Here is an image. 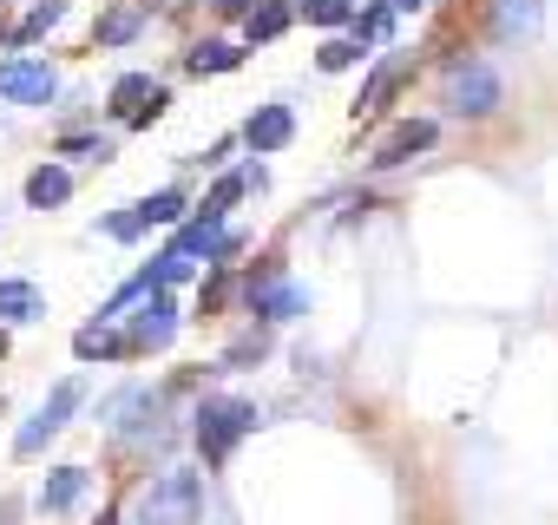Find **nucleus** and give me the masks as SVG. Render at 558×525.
<instances>
[{
    "label": "nucleus",
    "mask_w": 558,
    "mask_h": 525,
    "mask_svg": "<svg viewBox=\"0 0 558 525\" xmlns=\"http://www.w3.org/2000/svg\"><path fill=\"white\" fill-rule=\"evenodd\" d=\"M197 512H204V479L191 466H165L138 492V525H197Z\"/></svg>",
    "instance_id": "f257e3e1"
},
{
    "label": "nucleus",
    "mask_w": 558,
    "mask_h": 525,
    "mask_svg": "<svg viewBox=\"0 0 558 525\" xmlns=\"http://www.w3.org/2000/svg\"><path fill=\"white\" fill-rule=\"evenodd\" d=\"M256 401H236V394H210L204 407H197V453H204V466H223L230 460V447L243 440V434H256Z\"/></svg>",
    "instance_id": "f03ea898"
},
{
    "label": "nucleus",
    "mask_w": 558,
    "mask_h": 525,
    "mask_svg": "<svg viewBox=\"0 0 558 525\" xmlns=\"http://www.w3.org/2000/svg\"><path fill=\"white\" fill-rule=\"evenodd\" d=\"M80 401H86V388H80V381H60V388L34 407V420L14 434V453H21V460H34V453H40V447H47V440L73 420V414H80Z\"/></svg>",
    "instance_id": "7ed1b4c3"
},
{
    "label": "nucleus",
    "mask_w": 558,
    "mask_h": 525,
    "mask_svg": "<svg viewBox=\"0 0 558 525\" xmlns=\"http://www.w3.org/2000/svg\"><path fill=\"white\" fill-rule=\"evenodd\" d=\"M178 329H184L178 303H171L165 290H145V296H138V316H132V329H125V342H132V349H171Z\"/></svg>",
    "instance_id": "20e7f679"
},
{
    "label": "nucleus",
    "mask_w": 558,
    "mask_h": 525,
    "mask_svg": "<svg viewBox=\"0 0 558 525\" xmlns=\"http://www.w3.org/2000/svg\"><path fill=\"white\" fill-rule=\"evenodd\" d=\"M60 93V73L47 60H8L0 66V99H14V106H53Z\"/></svg>",
    "instance_id": "39448f33"
},
{
    "label": "nucleus",
    "mask_w": 558,
    "mask_h": 525,
    "mask_svg": "<svg viewBox=\"0 0 558 525\" xmlns=\"http://www.w3.org/2000/svg\"><path fill=\"white\" fill-rule=\"evenodd\" d=\"M447 106H453L460 119H486V112H499V73H493V66H453Z\"/></svg>",
    "instance_id": "423d86ee"
},
{
    "label": "nucleus",
    "mask_w": 558,
    "mask_h": 525,
    "mask_svg": "<svg viewBox=\"0 0 558 525\" xmlns=\"http://www.w3.org/2000/svg\"><path fill=\"white\" fill-rule=\"evenodd\" d=\"M434 138H440V125H434V119H401V125H395V132H388V138L375 145V158H368V164H375V171L414 164L421 151H434Z\"/></svg>",
    "instance_id": "0eeeda50"
},
{
    "label": "nucleus",
    "mask_w": 558,
    "mask_h": 525,
    "mask_svg": "<svg viewBox=\"0 0 558 525\" xmlns=\"http://www.w3.org/2000/svg\"><path fill=\"white\" fill-rule=\"evenodd\" d=\"M290 138H296V112H290V106H256V112H250V125H243V145H250L256 158L283 151Z\"/></svg>",
    "instance_id": "6e6552de"
},
{
    "label": "nucleus",
    "mask_w": 558,
    "mask_h": 525,
    "mask_svg": "<svg viewBox=\"0 0 558 525\" xmlns=\"http://www.w3.org/2000/svg\"><path fill=\"white\" fill-rule=\"evenodd\" d=\"M86 486H93V473H86V466H53V473L40 479L34 505H40V512H73V505L86 499Z\"/></svg>",
    "instance_id": "1a4fd4ad"
},
{
    "label": "nucleus",
    "mask_w": 558,
    "mask_h": 525,
    "mask_svg": "<svg viewBox=\"0 0 558 525\" xmlns=\"http://www.w3.org/2000/svg\"><path fill=\"white\" fill-rule=\"evenodd\" d=\"M545 8L551 0H493V34L499 40H532L545 27Z\"/></svg>",
    "instance_id": "9d476101"
},
{
    "label": "nucleus",
    "mask_w": 558,
    "mask_h": 525,
    "mask_svg": "<svg viewBox=\"0 0 558 525\" xmlns=\"http://www.w3.org/2000/svg\"><path fill=\"white\" fill-rule=\"evenodd\" d=\"M40 316H47V296L27 277H0V322H40Z\"/></svg>",
    "instance_id": "9b49d317"
},
{
    "label": "nucleus",
    "mask_w": 558,
    "mask_h": 525,
    "mask_svg": "<svg viewBox=\"0 0 558 525\" xmlns=\"http://www.w3.org/2000/svg\"><path fill=\"white\" fill-rule=\"evenodd\" d=\"M66 197H73V171L66 164H40L27 178V210H60Z\"/></svg>",
    "instance_id": "f8f14e48"
},
{
    "label": "nucleus",
    "mask_w": 558,
    "mask_h": 525,
    "mask_svg": "<svg viewBox=\"0 0 558 525\" xmlns=\"http://www.w3.org/2000/svg\"><path fill=\"white\" fill-rule=\"evenodd\" d=\"M236 66H243V47H236V40H197V47L184 53V73H197V80H204V73H236Z\"/></svg>",
    "instance_id": "ddd939ff"
},
{
    "label": "nucleus",
    "mask_w": 558,
    "mask_h": 525,
    "mask_svg": "<svg viewBox=\"0 0 558 525\" xmlns=\"http://www.w3.org/2000/svg\"><path fill=\"white\" fill-rule=\"evenodd\" d=\"M296 21V8H290V0H256V8L243 14V34H250V47H263V40H276V34H283Z\"/></svg>",
    "instance_id": "4468645a"
},
{
    "label": "nucleus",
    "mask_w": 558,
    "mask_h": 525,
    "mask_svg": "<svg viewBox=\"0 0 558 525\" xmlns=\"http://www.w3.org/2000/svg\"><path fill=\"white\" fill-rule=\"evenodd\" d=\"M310 309V290H296V283H269L263 296H256V316L263 322H296Z\"/></svg>",
    "instance_id": "2eb2a0df"
},
{
    "label": "nucleus",
    "mask_w": 558,
    "mask_h": 525,
    "mask_svg": "<svg viewBox=\"0 0 558 525\" xmlns=\"http://www.w3.org/2000/svg\"><path fill=\"white\" fill-rule=\"evenodd\" d=\"M73 355H80V362H119V355H132V342H125L119 329L93 322V329H80V335H73Z\"/></svg>",
    "instance_id": "dca6fc26"
},
{
    "label": "nucleus",
    "mask_w": 558,
    "mask_h": 525,
    "mask_svg": "<svg viewBox=\"0 0 558 525\" xmlns=\"http://www.w3.org/2000/svg\"><path fill=\"white\" fill-rule=\"evenodd\" d=\"M66 21V0H34V8L21 14V27L8 34V47H27V40H40V34H53Z\"/></svg>",
    "instance_id": "f3484780"
},
{
    "label": "nucleus",
    "mask_w": 558,
    "mask_h": 525,
    "mask_svg": "<svg viewBox=\"0 0 558 525\" xmlns=\"http://www.w3.org/2000/svg\"><path fill=\"white\" fill-rule=\"evenodd\" d=\"M145 21H151V0H145V8H119V14H106V21H99V47H125Z\"/></svg>",
    "instance_id": "a211bd4d"
},
{
    "label": "nucleus",
    "mask_w": 558,
    "mask_h": 525,
    "mask_svg": "<svg viewBox=\"0 0 558 525\" xmlns=\"http://www.w3.org/2000/svg\"><path fill=\"white\" fill-rule=\"evenodd\" d=\"M132 210L145 217V230H151V223H184V191H178V184H165V191H151V197H145V204H132Z\"/></svg>",
    "instance_id": "6ab92c4d"
},
{
    "label": "nucleus",
    "mask_w": 558,
    "mask_h": 525,
    "mask_svg": "<svg viewBox=\"0 0 558 525\" xmlns=\"http://www.w3.org/2000/svg\"><path fill=\"white\" fill-rule=\"evenodd\" d=\"M296 14H303L310 27H329V34H336V27H355V0H303Z\"/></svg>",
    "instance_id": "aec40b11"
},
{
    "label": "nucleus",
    "mask_w": 558,
    "mask_h": 525,
    "mask_svg": "<svg viewBox=\"0 0 558 525\" xmlns=\"http://www.w3.org/2000/svg\"><path fill=\"white\" fill-rule=\"evenodd\" d=\"M145 277H151V290H178V283L197 277V262L178 256V249H165V256H151V270H145Z\"/></svg>",
    "instance_id": "412c9836"
},
{
    "label": "nucleus",
    "mask_w": 558,
    "mask_h": 525,
    "mask_svg": "<svg viewBox=\"0 0 558 525\" xmlns=\"http://www.w3.org/2000/svg\"><path fill=\"white\" fill-rule=\"evenodd\" d=\"M395 86H401V66H395V60H388V66H375V80H368V86H362V99H355V119H368V112H381Z\"/></svg>",
    "instance_id": "4be33fe9"
},
{
    "label": "nucleus",
    "mask_w": 558,
    "mask_h": 525,
    "mask_svg": "<svg viewBox=\"0 0 558 525\" xmlns=\"http://www.w3.org/2000/svg\"><path fill=\"white\" fill-rule=\"evenodd\" d=\"M362 60H368V47H362V40H349V34H342V40H329V47L316 53V66H323V73H349V66H362Z\"/></svg>",
    "instance_id": "5701e85b"
},
{
    "label": "nucleus",
    "mask_w": 558,
    "mask_h": 525,
    "mask_svg": "<svg viewBox=\"0 0 558 525\" xmlns=\"http://www.w3.org/2000/svg\"><path fill=\"white\" fill-rule=\"evenodd\" d=\"M145 93H151V80H145V73H125V80L112 86V112H119V119H132V112L145 106Z\"/></svg>",
    "instance_id": "b1692460"
},
{
    "label": "nucleus",
    "mask_w": 558,
    "mask_h": 525,
    "mask_svg": "<svg viewBox=\"0 0 558 525\" xmlns=\"http://www.w3.org/2000/svg\"><path fill=\"white\" fill-rule=\"evenodd\" d=\"M60 158H112V138H93V132H73V138H60Z\"/></svg>",
    "instance_id": "393cba45"
},
{
    "label": "nucleus",
    "mask_w": 558,
    "mask_h": 525,
    "mask_svg": "<svg viewBox=\"0 0 558 525\" xmlns=\"http://www.w3.org/2000/svg\"><path fill=\"white\" fill-rule=\"evenodd\" d=\"M165 106H171V86H151V93H145V106H138L125 125H132V132H145V125H158V119H165Z\"/></svg>",
    "instance_id": "a878e982"
},
{
    "label": "nucleus",
    "mask_w": 558,
    "mask_h": 525,
    "mask_svg": "<svg viewBox=\"0 0 558 525\" xmlns=\"http://www.w3.org/2000/svg\"><path fill=\"white\" fill-rule=\"evenodd\" d=\"M236 197H243V171H236V178H217V191H210V210H230Z\"/></svg>",
    "instance_id": "bb28decb"
},
{
    "label": "nucleus",
    "mask_w": 558,
    "mask_h": 525,
    "mask_svg": "<svg viewBox=\"0 0 558 525\" xmlns=\"http://www.w3.org/2000/svg\"><path fill=\"white\" fill-rule=\"evenodd\" d=\"M250 8H256V0H217V14H230V21H243Z\"/></svg>",
    "instance_id": "cd10ccee"
},
{
    "label": "nucleus",
    "mask_w": 558,
    "mask_h": 525,
    "mask_svg": "<svg viewBox=\"0 0 558 525\" xmlns=\"http://www.w3.org/2000/svg\"><path fill=\"white\" fill-rule=\"evenodd\" d=\"M395 14H421V8H434V0H388Z\"/></svg>",
    "instance_id": "c85d7f7f"
},
{
    "label": "nucleus",
    "mask_w": 558,
    "mask_h": 525,
    "mask_svg": "<svg viewBox=\"0 0 558 525\" xmlns=\"http://www.w3.org/2000/svg\"><path fill=\"white\" fill-rule=\"evenodd\" d=\"M0 355H8V329H0Z\"/></svg>",
    "instance_id": "c756f323"
},
{
    "label": "nucleus",
    "mask_w": 558,
    "mask_h": 525,
    "mask_svg": "<svg viewBox=\"0 0 558 525\" xmlns=\"http://www.w3.org/2000/svg\"><path fill=\"white\" fill-rule=\"evenodd\" d=\"M99 525H119V518H99Z\"/></svg>",
    "instance_id": "7c9ffc66"
},
{
    "label": "nucleus",
    "mask_w": 558,
    "mask_h": 525,
    "mask_svg": "<svg viewBox=\"0 0 558 525\" xmlns=\"http://www.w3.org/2000/svg\"><path fill=\"white\" fill-rule=\"evenodd\" d=\"M0 414H8V407H0Z\"/></svg>",
    "instance_id": "2f4dec72"
}]
</instances>
